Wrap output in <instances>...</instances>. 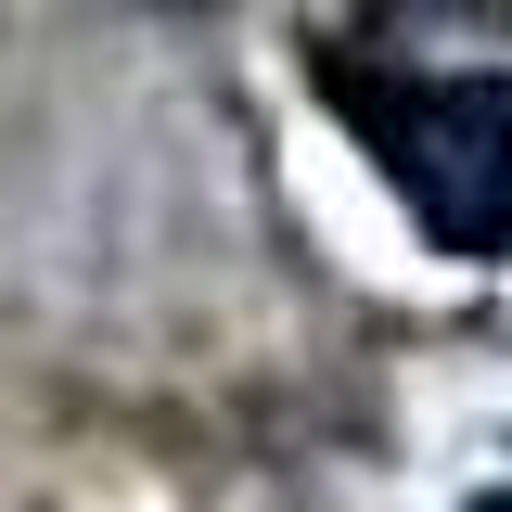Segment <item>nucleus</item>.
<instances>
[{"label":"nucleus","instance_id":"1","mask_svg":"<svg viewBox=\"0 0 512 512\" xmlns=\"http://www.w3.org/2000/svg\"><path fill=\"white\" fill-rule=\"evenodd\" d=\"M320 103L384 167V192L423 218V244L461 269L512 256V77L500 64H423L384 39H320Z\"/></svg>","mask_w":512,"mask_h":512},{"label":"nucleus","instance_id":"2","mask_svg":"<svg viewBox=\"0 0 512 512\" xmlns=\"http://www.w3.org/2000/svg\"><path fill=\"white\" fill-rule=\"evenodd\" d=\"M474 512H512V487H487V500H474Z\"/></svg>","mask_w":512,"mask_h":512}]
</instances>
